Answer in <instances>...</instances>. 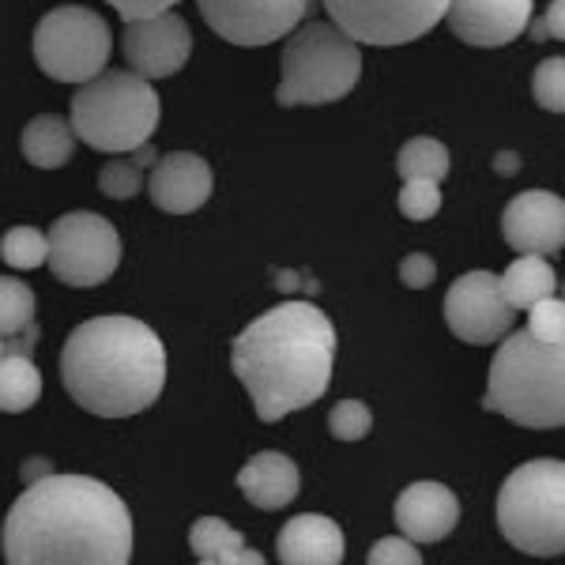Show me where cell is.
Returning a JSON list of instances; mask_svg holds the SVG:
<instances>
[{
	"instance_id": "cell-7",
	"label": "cell",
	"mask_w": 565,
	"mask_h": 565,
	"mask_svg": "<svg viewBox=\"0 0 565 565\" xmlns=\"http://www.w3.org/2000/svg\"><path fill=\"white\" fill-rule=\"evenodd\" d=\"M498 527L516 551L554 558L565 551V463L527 460L498 490Z\"/></svg>"
},
{
	"instance_id": "cell-20",
	"label": "cell",
	"mask_w": 565,
	"mask_h": 565,
	"mask_svg": "<svg viewBox=\"0 0 565 565\" xmlns=\"http://www.w3.org/2000/svg\"><path fill=\"white\" fill-rule=\"evenodd\" d=\"M189 546H193L200 565H264V554L253 551L226 521L218 516H200L189 527Z\"/></svg>"
},
{
	"instance_id": "cell-13",
	"label": "cell",
	"mask_w": 565,
	"mask_h": 565,
	"mask_svg": "<svg viewBox=\"0 0 565 565\" xmlns=\"http://www.w3.org/2000/svg\"><path fill=\"white\" fill-rule=\"evenodd\" d=\"M125 61L136 76L143 79H167L185 65L193 53V31L178 12H154L140 20H125Z\"/></svg>"
},
{
	"instance_id": "cell-27",
	"label": "cell",
	"mask_w": 565,
	"mask_h": 565,
	"mask_svg": "<svg viewBox=\"0 0 565 565\" xmlns=\"http://www.w3.org/2000/svg\"><path fill=\"white\" fill-rule=\"evenodd\" d=\"M399 212H404L412 223H426L441 212V189L430 178H404V189H399Z\"/></svg>"
},
{
	"instance_id": "cell-17",
	"label": "cell",
	"mask_w": 565,
	"mask_h": 565,
	"mask_svg": "<svg viewBox=\"0 0 565 565\" xmlns=\"http://www.w3.org/2000/svg\"><path fill=\"white\" fill-rule=\"evenodd\" d=\"M392 516H396V527L412 543H437L445 535H452V527L460 524V501L445 482L426 479L399 490Z\"/></svg>"
},
{
	"instance_id": "cell-21",
	"label": "cell",
	"mask_w": 565,
	"mask_h": 565,
	"mask_svg": "<svg viewBox=\"0 0 565 565\" xmlns=\"http://www.w3.org/2000/svg\"><path fill=\"white\" fill-rule=\"evenodd\" d=\"M23 159L39 170H61L72 162V151H76V132L65 117L57 114H42L34 121H26L23 129Z\"/></svg>"
},
{
	"instance_id": "cell-15",
	"label": "cell",
	"mask_w": 565,
	"mask_h": 565,
	"mask_svg": "<svg viewBox=\"0 0 565 565\" xmlns=\"http://www.w3.org/2000/svg\"><path fill=\"white\" fill-rule=\"evenodd\" d=\"M445 20L460 42L476 50H498L524 34L532 20V0H449Z\"/></svg>"
},
{
	"instance_id": "cell-18",
	"label": "cell",
	"mask_w": 565,
	"mask_h": 565,
	"mask_svg": "<svg viewBox=\"0 0 565 565\" xmlns=\"http://www.w3.org/2000/svg\"><path fill=\"white\" fill-rule=\"evenodd\" d=\"M276 551L282 565H340L348 558V540L332 516L302 513L279 527Z\"/></svg>"
},
{
	"instance_id": "cell-19",
	"label": "cell",
	"mask_w": 565,
	"mask_h": 565,
	"mask_svg": "<svg viewBox=\"0 0 565 565\" xmlns=\"http://www.w3.org/2000/svg\"><path fill=\"white\" fill-rule=\"evenodd\" d=\"M298 463L287 457V452H257L245 468L238 471V490L245 494L249 505L264 509V513H271V509H282L290 505V501L298 498Z\"/></svg>"
},
{
	"instance_id": "cell-3",
	"label": "cell",
	"mask_w": 565,
	"mask_h": 565,
	"mask_svg": "<svg viewBox=\"0 0 565 565\" xmlns=\"http://www.w3.org/2000/svg\"><path fill=\"white\" fill-rule=\"evenodd\" d=\"M61 385L98 418L140 415L167 388V348L136 317H95L68 335Z\"/></svg>"
},
{
	"instance_id": "cell-1",
	"label": "cell",
	"mask_w": 565,
	"mask_h": 565,
	"mask_svg": "<svg viewBox=\"0 0 565 565\" xmlns=\"http://www.w3.org/2000/svg\"><path fill=\"white\" fill-rule=\"evenodd\" d=\"M0 546L12 565H129L132 516L106 482L53 471L15 498Z\"/></svg>"
},
{
	"instance_id": "cell-16",
	"label": "cell",
	"mask_w": 565,
	"mask_h": 565,
	"mask_svg": "<svg viewBox=\"0 0 565 565\" xmlns=\"http://www.w3.org/2000/svg\"><path fill=\"white\" fill-rule=\"evenodd\" d=\"M212 167L207 159H200L193 151H170L162 159H154L151 181H148V193L151 204L159 212L170 215H189L196 207L207 204L212 196Z\"/></svg>"
},
{
	"instance_id": "cell-32",
	"label": "cell",
	"mask_w": 565,
	"mask_h": 565,
	"mask_svg": "<svg viewBox=\"0 0 565 565\" xmlns=\"http://www.w3.org/2000/svg\"><path fill=\"white\" fill-rule=\"evenodd\" d=\"M370 565H418L423 554H418V543H412L407 535H385L370 546L366 554Z\"/></svg>"
},
{
	"instance_id": "cell-22",
	"label": "cell",
	"mask_w": 565,
	"mask_h": 565,
	"mask_svg": "<svg viewBox=\"0 0 565 565\" xmlns=\"http://www.w3.org/2000/svg\"><path fill=\"white\" fill-rule=\"evenodd\" d=\"M498 282H501L505 302L513 306L516 313L535 306L546 295H558V276H554V268L540 253H521V257L505 268V276H498Z\"/></svg>"
},
{
	"instance_id": "cell-25",
	"label": "cell",
	"mask_w": 565,
	"mask_h": 565,
	"mask_svg": "<svg viewBox=\"0 0 565 565\" xmlns=\"http://www.w3.org/2000/svg\"><path fill=\"white\" fill-rule=\"evenodd\" d=\"M34 290L26 287L23 279H8L0 276V335H12L20 332L23 324L34 321Z\"/></svg>"
},
{
	"instance_id": "cell-35",
	"label": "cell",
	"mask_w": 565,
	"mask_h": 565,
	"mask_svg": "<svg viewBox=\"0 0 565 565\" xmlns=\"http://www.w3.org/2000/svg\"><path fill=\"white\" fill-rule=\"evenodd\" d=\"M109 8H117L121 20H140V15H154V12H167L174 8L178 0H106Z\"/></svg>"
},
{
	"instance_id": "cell-12",
	"label": "cell",
	"mask_w": 565,
	"mask_h": 565,
	"mask_svg": "<svg viewBox=\"0 0 565 565\" xmlns=\"http://www.w3.org/2000/svg\"><path fill=\"white\" fill-rule=\"evenodd\" d=\"M204 23L231 45H271L306 20L309 0H196Z\"/></svg>"
},
{
	"instance_id": "cell-36",
	"label": "cell",
	"mask_w": 565,
	"mask_h": 565,
	"mask_svg": "<svg viewBox=\"0 0 565 565\" xmlns=\"http://www.w3.org/2000/svg\"><path fill=\"white\" fill-rule=\"evenodd\" d=\"M543 26L551 39H565V0H551V8H546V15H543Z\"/></svg>"
},
{
	"instance_id": "cell-30",
	"label": "cell",
	"mask_w": 565,
	"mask_h": 565,
	"mask_svg": "<svg viewBox=\"0 0 565 565\" xmlns=\"http://www.w3.org/2000/svg\"><path fill=\"white\" fill-rule=\"evenodd\" d=\"M527 332L543 343H562L565 335V306L558 295H546L535 306H527Z\"/></svg>"
},
{
	"instance_id": "cell-26",
	"label": "cell",
	"mask_w": 565,
	"mask_h": 565,
	"mask_svg": "<svg viewBox=\"0 0 565 565\" xmlns=\"http://www.w3.org/2000/svg\"><path fill=\"white\" fill-rule=\"evenodd\" d=\"M0 260L15 271H31L45 264V234L34 226H12V231L0 238Z\"/></svg>"
},
{
	"instance_id": "cell-14",
	"label": "cell",
	"mask_w": 565,
	"mask_h": 565,
	"mask_svg": "<svg viewBox=\"0 0 565 565\" xmlns=\"http://www.w3.org/2000/svg\"><path fill=\"white\" fill-rule=\"evenodd\" d=\"M501 234H505L509 249L516 253H540L554 257L565 245V204L562 196L532 189L509 200L505 215H501Z\"/></svg>"
},
{
	"instance_id": "cell-8",
	"label": "cell",
	"mask_w": 565,
	"mask_h": 565,
	"mask_svg": "<svg viewBox=\"0 0 565 565\" xmlns=\"http://www.w3.org/2000/svg\"><path fill=\"white\" fill-rule=\"evenodd\" d=\"M114 53L109 23L90 8L65 4L45 12L34 26V61L57 84H87Z\"/></svg>"
},
{
	"instance_id": "cell-24",
	"label": "cell",
	"mask_w": 565,
	"mask_h": 565,
	"mask_svg": "<svg viewBox=\"0 0 565 565\" xmlns=\"http://www.w3.org/2000/svg\"><path fill=\"white\" fill-rule=\"evenodd\" d=\"M449 167H452L449 148H445L441 140H430V136H415V140H407L396 154L399 178H430L441 185V181L449 178Z\"/></svg>"
},
{
	"instance_id": "cell-9",
	"label": "cell",
	"mask_w": 565,
	"mask_h": 565,
	"mask_svg": "<svg viewBox=\"0 0 565 565\" xmlns=\"http://www.w3.org/2000/svg\"><path fill=\"white\" fill-rule=\"evenodd\" d=\"M45 264L53 279L68 287H98L121 264V238L109 218L95 212H68L53 218L45 234Z\"/></svg>"
},
{
	"instance_id": "cell-23",
	"label": "cell",
	"mask_w": 565,
	"mask_h": 565,
	"mask_svg": "<svg viewBox=\"0 0 565 565\" xmlns=\"http://www.w3.org/2000/svg\"><path fill=\"white\" fill-rule=\"evenodd\" d=\"M42 373L26 354H0V412L23 415L39 404Z\"/></svg>"
},
{
	"instance_id": "cell-37",
	"label": "cell",
	"mask_w": 565,
	"mask_h": 565,
	"mask_svg": "<svg viewBox=\"0 0 565 565\" xmlns=\"http://www.w3.org/2000/svg\"><path fill=\"white\" fill-rule=\"evenodd\" d=\"M45 476H53V460H45V457H31V460H23V468H20V479H23V487L26 482H39Z\"/></svg>"
},
{
	"instance_id": "cell-34",
	"label": "cell",
	"mask_w": 565,
	"mask_h": 565,
	"mask_svg": "<svg viewBox=\"0 0 565 565\" xmlns=\"http://www.w3.org/2000/svg\"><path fill=\"white\" fill-rule=\"evenodd\" d=\"M39 324H23L20 332H12V335H0V354H26L31 359L34 348H39Z\"/></svg>"
},
{
	"instance_id": "cell-39",
	"label": "cell",
	"mask_w": 565,
	"mask_h": 565,
	"mask_svg": "<svg viewBox=\"0 0 565 565\" xmlns=\"http://www.w3.org/2000/svg\"><path fill=\"white\" fill-rule=\"evenodd\" d=\"M129 154H132V162H136L140 170H143V167H154V148H151V140H148V143H140V148H132Z\"/></svg>"
},
{
	"instance_id": "cell-4",
	"label": "cell",
	"mask_w": 565,
	"mask_h": 565,
	"mask_svg": "<svg viewBox=\"0 0 565 565\" xmlns=\"http://www.w3.org/2000/svg\"><path fill=\"white\" fill-rule=\"evenodd\" d=\"M487 412L505 415L524 430H558L565 423V348L535 340L527 328H509L487 377Z\"/></svg>"
},
{
	"instance_id": "cell-5",
	"label": "cell",
	"mask_w": 565,
	"mask_h": 565,
	"mask_svg": "<svg viewBox=\"0 0 565 565\" xmlns=\"http://www.w3.org/2000/svg\"><path fill=\"white\" fill-rule=\"evenodd\" d=\"M159 95L136 72H98L72 98V132L95 151L125 154L159 129Z\"/></svg>"
},
{
	"instance_id": "cell-10",
	"label": "cell",
	"mask_w": 565,
	"mask_h": 565,
	"mask_svg": "<svg viewBox=\"0 0 565 565\" xmlns=\"http://www.w3.org/2000/svg\"><path fill=\"white\" fill-rule=\"evenodd\" d=\"M348 39L366 45H404L445 20L449 0H321Z\"/></svg>"
},
{
	"instance_id": "cell-33",
	"label": "cell",
	"mask_w": 565,
	"mask_h": 565,
	"mask_svg": "<svg viewBox=\"0 0 565 565\" xmlns=\"http://www.w3.org/2000/svg\"><path fill=\"white\" fill-rule=\"evenodd\" d=\"M399 279L412 290H426L437 279V264L426 257V253H412V257L399 260Z\"/></svg>"
},
{
	"instance_id": "cell-28",
	"label": "cell",
	"mask_w": 565,
	"mask_h": 565,
	"mask_svg": "<svg viewBox=\"0 0 565 565\" xmlns=\"http://www.w3.org/2000/svg\"><path fill=\"white\" fill-rule=\"evenodd\" d=\"M532 95L540 109L546 114H562L565 109V61L562 57H551L535 68V79H532Z\"/></svg>"
},
{
	"instance_id": "cell-2",
	"label": "cell",
	"mask_w": 565,
	"mask_h": 565,
	"mask_svg": "<svg viewBox=\"0 0 565 565\" xmlns=\"http://www.w3.org/2000/svg\"><path fill=\"white\" fill-rule=\"evenodd\" d=\"M335 328L313 302H282L249 321L231 343V370L260 423L317 404L332 381Z\"/></svg>"
},
{
	"instance_id": "cell-29",
	"label": "cell",
	"mask_w": 565,
	"mask_h": 565,
	"mask_svg": "<svg viewBox=\"0 0 565 565\" xmlns=\"http://www.w3.org/2000/svg\"><path fill=\"white\" fill-rule=\"evenodd\" d=\"M328 430L340 441H362L373 430V415L362 399H340L328 415Z\"/></svg>"
},
{
	"instance_id": "cell-31",
	"label": "cell",
	"mask_w": 565,
	"mask_h": 565,
	"mask_svg": "<svg viewBox=\"0 0 565 565\" xmlns=\"http://www.w3.org/2000/svg\"><path fill=\"white\" fill-rule=\"evenodd\" d=\"M98 189L109 196V200H132L136 193L143 189V174L136 162H125V159H114L98 170Z\"/></svg>"
},
{
	"instance_id": "cell-6",
	"label": "cell",
	"mask_w": 565,
	"mask_h": 565,
	"mask_svg": "<svg viewBox=\"0 0 565 565\" xmlns=\"http://www.w3.org/2000/svg\"><path fill=\"white\" fill-rule=\"evenodd\" d=\"M362 76L359 42L332 23H302L282 45L279 106H328L348 98Z\"/></svg>"
},
{
	"instance_id": "cell-38",
	"label": "cell",
	"mask_w": 565,
	"mask_h": 565,
	"mask_svg": "<svg viewBox=\"0 0 565 565\" xmlns=\"http://www.w3.org/2000/svg\"><path fill=\"white\" fill-rule=\"evenodd\" d=\"M494 170L501 178H509V174H516V170H521V159H516L513 151H501L498 159H494Z\"/></svg>"
},
{
	"instance_id": "cell-11",
	"label": "cell",
	"mask_w": 565,
	"mask_h": 565,
	"mask_svg": "<svg viewBox=\"0 0 565 565\" xmlns=\"http://www.w3.org/2000/svg\"><path fill=\"white\" fill-rule=\"evenodd\" d=\"M445 321L457 340L490 348L509 328H516V309L505 302L494 271H468L445 295Z\"/></svg>"
}]
</instances>
